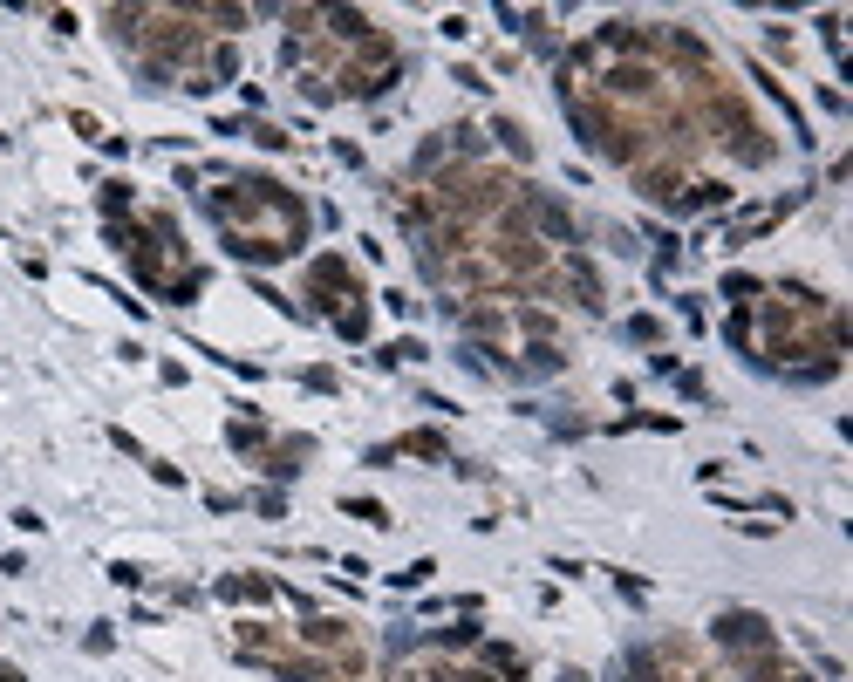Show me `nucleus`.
<instances>
[]
</instances>
